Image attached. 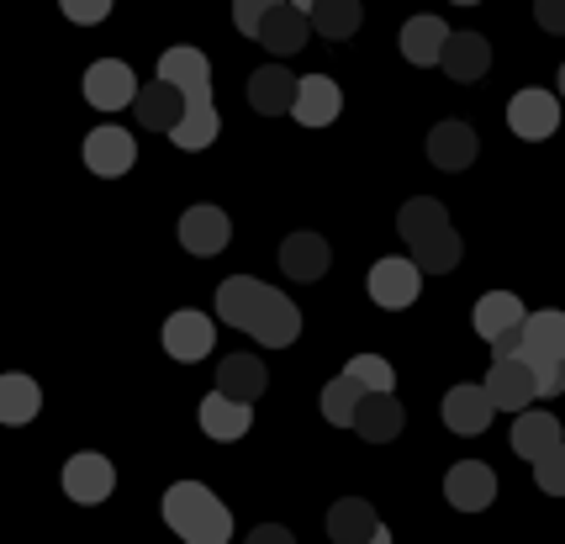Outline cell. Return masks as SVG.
<instances>
[{
    "label": "cell",
    "mask_w": 565,
    "mask_h": 544,
    "mask_svg": "<svg viewBox=\"0 0 565 544\" xmlns=\"http://www.w3.org/2000/svg\"><path fill=\"white\" fill-rule=\"evenodd\" d=\"M159 79H170L185 100H206L212 96V64L201 49H170L159 53Z\"/></svg>",
    "instance_id": "obj_14"
},
{
    "label": "cell",
    "mask_w": 565,
    "mask_h": 544,
    "mask_svg": "<svg viewBox=\"0 0 565 544\" xmlns=\"http://www.w3.org/2000/svg\"><path fill=\"white\" fill-rule=\"evenodd\" d=\"M217 132H222L217 106H212V96H206V100H185V122L174 127L170 138H174V149L196 153V149H206V143H212Z\"/></svg>",
    "instance_id": "obj_31"
},
{
    "label": "cell",
    "mask_w": 565,
    "mask_h": 544,
    "mask_svg": "<svg viewBox=\"0 0 565 544\" xmlns=\"http://www.w3.org/2000/svg\"><path fill=\"white\" fill-rule=\"evenodd\" d=\"M508 127L523 143H544V138L561 132V100L550 90H518L513 106H508Z\"/></svg>",
    "instance_id": "obj_7"
},
{
    "label": "cell",
    "mask_w": 565,
    "mask_h": 544,
    "mask_svg": "<svg viewBox=\"0 0 565 544\" xmlns=\"http://www.w3.org/2000/svg\"><path fill=\"white\" fill-rule=\"evenodd\" d=\"M164 523H170L185 544H227L233 540L227 502H217V492L201 487V481H174L170 492H164Z\"/></svg>",
    "instance_id": "obj_2"
},
{
    "label": "cell",
    "mask_w": 565,
    "mask_h": 544,
    "mask_svg": "<svg viewBox=\"0 0 565 544\" xmlns=\"http://www.w3.org/2000/svg\"><path fill=\"white\" fill-rule=\"evenodd\" d=\"M201 428H206L212 439H222V445L244 439L248 434V402H233V396L212 392L206 402H201Z\"/></svg>",
    "instance_id": "obj_29"
},
{
    "label": "cell",
    "mask_w": 565,
    "mask_h": 544,
    "mask_svg": "<svg viewBox=\"0 0 565 544\" xmlns=\"http://www.w3.org/2000/svg\"><path fill=\"white\" fill-rule=\"evenodd\" d=\"M265 386H270V371L254 360V354H227L217 365V392L222 396H233V402H259L265 396Z\"/></svg>",
    "instance_id": "obj_22"
},
{
    "label": "cell",
    "mask_w": 565,
    "mask_h": 544,
    "mask_svg": "<svg viewBox=\"0 0 565 544\" xmlns=\"http://www.w3.org/2000/svg\"><path fill=\"white\" fill-rule=\"evenodd\" d=\"M85 164L100 174V180H117L138 164V143L127 138V127H96L90 138H85Z\"/></svg>",
    "instance_id": "obj_13"
},
{
    "label": "cell",
    "mask_w": 565,
    "mask_h": 544,
    "mask_svg": "<svg viewBox=\"0 0 565 544\" xmlns=\"http://www.w3.org/2000/svg\"><path fill=\"white\" fill-rule=\"evenodd\" d=\"M365 544H392V529H386V523H381V529H375V534H370Z\"/></svg>",
    "instance_id": "obj_41"
},
{
    "label": "cell",
    "mask_w": 565,
    "mask_h": 544,
    "mask_svg": "<svg viewBox=\"0 0 565 544\" xmlns=\"http://www.w3.org/2000/svg\"><path fill=\"white\" fill-rule=\"evenodd\" d=\"M561 100H565V64H561Z\"/></svg>",
    "instance_id": "obj_43"
},
{
    "label": "cell",
    "mask_w": 565,
    "mask_h": 544,
    "mask_svg": "<svg viewBox=\"0 0 565 544\" xmlns=\"http://www.w3.org/2000/svg\"><path fill=\"white\" fill-rule=\"evenodd\" d=\"M534 487L550 497H565V445L550 449L544 460H534Z\"/></svg>",
    "instance_id": "obj_36"
},
{
    "label": "cell",
    "mask_w": 565,
    "mask_h": 544,
    "mask_svg": "<svg viewBox=\"0 0 565 544\" xmlns=\"http://www.w3.org/2000/svg\"><path fill=\"white\" fill-rule=\"evenodd\" d=\"M561 418H550V413H518L513 423V449L534 466V460H544L550 449H561Z\"/></svg>",
    "instance_id": "obj_27"
},
{
    "label": "cell",
    "mask_w": 565,
    "mask_h": 544,
    "mask_svg": "<svg viewBox=\"0 0 565 544\" xmlns=\"http://www.w3.org/2000/svg\"><path fill=\"white\" fill-rule=\"evenodd\" d=\"M307 38H312V17L296 11L291 0H286V6H275L270 17H265V26H259L254 43H265L270 53H301L307 49Z\"/></svg>",
    "instance_id": "obj_20"
},
{
    "label": "cell",
    "mask_w": 565,
    "mask_h": 544,
    "mask_svg": "<svg viewBox=\"0 0 565 544\" xmlns=\"http://www.w3.org/2000/svg\"><path fill=\"white\" fill-rule=\"evenodd\" d=\"M275 6H286V0H233V22H238L244 38H259V26H265Z\"/></svg>",
    "instance_id": "obj_37"
},
{
    "label": "cell",
    "mask_w": 565,
    "mask_h": 544,
    "mask_svg": "<svg viewBox=\"0 0 565 544\" xmlns=\"http://www.w3.org/2000/svg\"><path fill=\"white\" fill-rule=\"evenodd\" d=\"M344 111V90L333 85L328 75H307L301 79V96H296V122L301 127H328L339 122Z\"/></svg>",
    "instance_id": "obj_23"
},
{
    "label": "cell",
    "mask_w": 565,
    "mask_h": 544,
    "mask_svg": "<svg viewBox=\"0 0 565 544\" xmlns=\"http://www.w3.org/2000/svg\"><path fill=\"white\" fill-rule=\"evenodd\" d=\"M375 529H381V519L365 497H344V502L328 508V540L333 544H365Z\"/></svg>",
    "instance_id": "obj_26"
},
{
    "label": "cell",
    "mask_w": 565,
    "mask_h": 544,
    "mask_svg": "<svg viewBox=\"0 0 565 544\" xmlns=\"http://www.w3.org/2000/svg\"><path fill=\"white\" fill-rule=\"evenodd\" d=\"M296 11H312V6H318V0H291Z\"/></svg>",
    "instance_id": "obj_42"
},
{
    "label": "cell",
    "mask_w": 565,
    "mask_h": 544,
    "mask_svg": "<svg viewBox=\"0 0 565 544\" xmlns=\"http://www.w3.org/2000/svg\"><path fill=\"white\" fill-rule=\"evenodd\" d=\"M534 22L544 32H565V0H534Z\"/></svg>",
    "instance_id": "obj_39"
},
{
    "label": "cell",
    "mask_w": 565,
    "mask_h": 544,
    "mask_svg": "<svg viewBox=\"0 0 565 544\" xmlns=\"http://www.w3.org/2000/svg\"><path fill=\"white\" fill-rule=\"evenodd\" d=\"M497 418V402L487 396V386H455L444 396V423L455 434H487Z\"/></svg>",
    "instance_id": "obj_17"
},
{
    "label": "cell",
    "mask_w": 565,
    "mask_h": 544,
    "mask_svg": "<svg viewBox=\"0 0 565 544\" xmlns=\"http://www.w3.org/2000/svg\"><path fill=\"white\" fill-rule=\"evenodd\" d=\"M38 407H43V392H38L32 375H22V371L0 375V423L22 428V423L38 418Z\"/></svg>",
    "instance_id": "obj_28"
},
{
    "label": "cell",
    "mask_w": 565,
    "mask_h": 544,
    "mask_svg": "<svg viewBox=\"0 0 565 544\" xmlns=\"http://www.w3.org/2000/svg\"><path fill=\"white\" fill-rule=\"evenodd\" d=\"M455 32L439 22V17H413V22L402 26V58L407 64H418V70H434L444 58V43H449Z\"/></svg>",
    "instance_id": "obj_25"
},
{
    "label": "cell",
    "mask_w": 565,
    "mask_h": 544,
    "mask_svg": "<svg viewBox=\"0 0 565 544\" xmlns=\"http://www.w3.org/2000/svg\"><path fill=\"white\" fill-rule=\"evenodd\" d=\"M418 280H423L418 259H381V265L370 270V301L402 312V307L418 301Z\"/></svg>",
    "instance_id": "obj_11"
},
{
    "label": "cell",
    "mask_w": 565,
    "mask_h": 544,
    "mask_svg": "<svg viewBox=\"0 0 565 544\" xmlns=\"http://www.w3.org/2000/svg\"><path fill=\"white\" fill-rule=\"evenodd\" d=\"M523 322H529V312H523V301H518L513 291H487V297L476 301V333H481L487 344L518 333Z\"/></svg>",
    "instance_id": "obj_24"
},
{
    "label": "cell",
    "mask_w": 565,
    "mask_h": 544,
    "mask_svg": "<svg viewBox=\"0 0 565 544\" xmlns=\"http://www.w3.org/2000/svg\"><path fill=\"white\" fill-rule=\"evenodd\" d=\"M396 233H402L407 248H423V244H434L439 233H449V212L434 196H413L396 212Z\"/></svg>",
    "instance_id": "obj_21"
},
{
    "label": "cell",
    "mask_w": 565,
    "mask_h": 544,
    "mask_svg": "<svg viewBox=\"0 0 565 544\" xmlns=\"http://www.w3.org/2000/svg\"><path fill=\"white\" fill-rule=\"evenodd\" d=\"M58 6H64V17L74 26H96L111 17V0H58Z\"/></svg>",
    "instance_id": "obj_38"
},
{
    "label": "cell",
    "mask_w": 565,
    "mask_h": 544,
    "mask_svg": "<svg viewBox=\"0 0 565 544\" xmlns=\"http://www.w3.org/2000/svg\"><path fill=\"white\" fill-rule=\"evenodd\" d=\"M455 6H481V0H455Z\"/></svg>",
    "instance_id": "obj_44"
},
{
    "label": "cell",
    "mask_w": 565,
    "mask_h": 544,
    "mask_svg": "<svg viewBox=\"0 0 565 544\" xmlns=\"http://www.w3.org/2000/svg\"><path fill=\"white\" fill-rule=\"evenodd\" d=\"M111 487H117V470H111L106 455L85 449V455L64 460V492H70V502H79V508H100V502L111 497Z\"/></svg>",
    "instance_id": "obj_5"
},
{
    "label": "cell",
    "mask_w": 565,
    "mask_h": 544,
    "mask_svg": "<svg viewBox=\"0 0 565 544\" xmlns=\"http://www.w3.org/2000/svg\"><path fill=\"white\" fill-rule=\"evenodd\" d=\"M439 70L449 79H460V85H476V79L492 70V43H487L481 32H455V38L444 43Z\"/></svg>",
    "instance_id": "obj_15"
},
{
    "label": "cell",
    "mask_w": 565,
    "mask_h": 544,
    "mask_svg": "<svg viewBox=\"0 0 565 544\" xmlns=\"http://www.w3.org/2000/svg\"><path fill=\"white\" fill-rule=\"evenodd\" d=\"M296 96H301V79L286 75L280 64H270V70H254V79H248V106H254V111H265V117L296 111Z\"/></svg>",
    "instance_id": "obj_19"
},
{
    "label": "cell",
    "mask_w": 565,
    "mask_h": 544,
    "mask_svg": "<svg viewBox=\"0 0 565 544\" xmlns=\"http://www.w3.org/2000/svg\"><path fill=\"white\" fill-rule=\"evenodd\" d=\"M360 402H365V386H360V381H349V375H333V381L322 386V418L333 423V428H354Z\"/></svg>",
    "instance_id": "obj_33"
},
{
    "label": "cell",
    "mask_w": 565,
    "mask_h": 544,
    "mask_svg": "<svg viewBox=\"0 0 565 544\" xmlns=\"http://www.w3.org/2000/svg\"><path fill=\"white\" fill-rule=\"evenodd\" d=\"M227 238H233V223H227V212H222V206H212V201H201V206H191V212L180 217V244L191 248L196 259L222 254V248H227Z\"/></svg>",
    "instance_id": "obj_12"
},
{
    "label": "cell",
    "mask_w": 565,
    "mask_h": 544,
    "mask_svg": "<svg viewBox=\"0 0 565 544\" xmlns=\"http://www.w3.org/2000/svg\"><path fill=\"white\" fill-rule=\"evenodd\" d=\"M79 90H85V100L96 111H122L127 100H138V75L127 70L122 58H96L85 70V79H79Z\"/></svg>",
    "instance_id": "obj_4"
},
{
    "label": "cell",
    "mask_w": 565,
    "mask_h": 544,
    "mask_svg": "<svg viewBox=\"0 0 565 544\" xmlns=\"http://www.w3.org/2000/svg\"><path fill=\"white\" fill-rule=\"evenodd\" d=\"M402 423H407V413H402L396 392H365L360 413H354V434L370 439V445H392L402 434Z\"/></svg>",
    "instance_id": "obj_16"
},
{
    "label": "cell",
    "mask_w": 565,
    "mask_h": 544,
    "mask_svg": "<svg viewBox=\"0 0 565 544\" xmlns=\"http://www.w3.org/2000/svg\"><path fill=\"white\" fill-rule=\"evenodd\" d=\"M280 270L291 275V280H318L328 270V244H322L318 233H291L280 244Z\"/></svg>",
    "instance_id": "obj_30"
},
{
    "label": "cell",
    "mask_w": 565,
    "mask_h": 544,
    "mask_svg": "<svg viewBox=\"0 0 565 544\" xmlns=\"http://www.w3.org/2000/svg\"><path fill=\"white\" fill-rule=\"evenodd\" d=\"M476 153H481V138H476V127L460 122V117H444V122L428 132V159H434V170L460 174L476 164Z\"/></svg>",
    "instance_id": "obj_9"
},
{
    "label": "cell",
    "mask_w": 565,
    "mask_h": 544,
    "mask_svg": "<svg viewBox=\"0 0 565 544\" xmlns=\"http://www.w3.org/2000/svg\"><path fill=\"white\" fill-rule=\"evenodd\" d=\"M212 339H217V328H212V318L196 312V307H180V312L164 318V349H170V360H180V365L206 360V354H212Z\"/></svg>",
    "instance_id": "obj_6"
},
{
    "label": "cell",
    "mask_w": 565,
    "mask_h": 544,
    "mask_svg": "<svg viewBox=\"0 0 565 544\" xmlns=\"http://www.w3.org/2000/svg\"><path fill=\"white\" fill-rule=\"evenodd\" d=\"M487 396L497 402V413H529V402L540 396V381L529 371V360H492Z\"/></svg>",
    "instance_id": "obj_10"
},
{
    "label": "cell",
    "mask_w": 565,
    "mask_h": 544,
    "mask_svg": "<svg viewBox=\"0 0 565 544\" xmlns=\"http://www.w3.org/2000/svg\"><path fill=\"white\" fill-rule=\"evenodd\" d=\"M413 259H418L423 275H449L455 265H460V238H455V227H449V233H439L434 244L413 248Z\"/></svg>",
    "instance_id": "obj_34"
},
{
    "label": "cell",
    "mask_w": 565,
    "mask_h": 544,
    "mask_svg": "<svg viewBox=\"0 0 565 544\" xmlns=\"http://www.w3.org/2000/svg\"><path fill=\"white\" fill-rule=\"evenodd\" d=\"M444 497L460 513H481V508L497 502V470L481 466V460H460V466H449V476H444Z\"/></svg>",
    "instance_id": "obj_8"
},
{
    "label": "cell",
    "mask_w": 565,
    "mask_h": 544,
    "mask_svg": "<svg viewBox=\"0 0 565 544\" xmlns=\"http://www.w3.org/2000/svg\"><path fill=\"white\" fill-rule=\"evenodd\" d=\"M344 375L349 381H360L365 392H392L396 386V371L381 360V354H354V360L344 365Z\"/></svg>",
    "instance_id": "obj_35"
},
{
    "label": "cell",
    "mask_w": 565,
    "mask_h": 544,
    "mask_svg": "<svg viewBox=\"0 0 565 544\" xmlns=\"http://www.w3.org/2000/svg\"><path fill=\"white\" fill-rule=\"evenodd\" d=\"M217 318L227 328H244L254 333L265 349H286L296 344V333H301V312H296V301L286 291H275L265 280H254V275H227L217 286Z\"/></svg>",
    "instance_id": "obj_1"
},
{
    "label": "cell",
    "mask_w": 565,
    "mask_h": 544,
    "mask_svg": "<svg viewBox=\"0 0 565 544\" xmlns=\"http://www.w3.org/2000/svg\"><path fill=\"white\" fill-rule=\"evenodd\" d=\"M132 111H138V122L153 127V132H174V127L185 122V96L174 90L170 79H153V85H143V90H138Z\"/></svg>",
    "instance_id": "obj_18"
},
{
    "label": "cell",
    "mask_w": 565,
    "mask_h": 544,
    "mask_svg": "<svg viewBox=\"0 0 565 544\" xmlns=\"http://www.w3.org/2000/svg\"><path fill=\"white\" fill-rule=\"evenodd\" d=\"M523 360L540 381V396L565 392V312H529L523 322Z\"/></svg>",
    "instance_id": "obj_3"
},
{
    "label": "cell",
    "mask_w": 565,
    "mask_h": 544,
    "mask_svg": "<svg viewBox=\"0 0 565 544\" xmlns=\"http://www.w3.org/2000/svg\"><path fill=\"white\" fill-rule=\"evenodd\" d=\"M307 17H312V32H318V38H333V43L354 38V32H360V22H365L360 0H318Z\"/></svg>",
    "instance_id": "obj_32"
},
{
    "label": "cell",
    "mask_w": 565,
    "mask_h": 544,
    "mask_svg": "<svg viewBox=\"0 0 565 544\" xmlns=\"http://www.w3.org/2000/svg\"><path fill=\"white\" fill-rule=\"evenodd\" d=\"M248 544H296V534L280 529V523H259V529L248 534Z\"/></svg>",
    "instance_id": "obj_40"
}]
</instances>
